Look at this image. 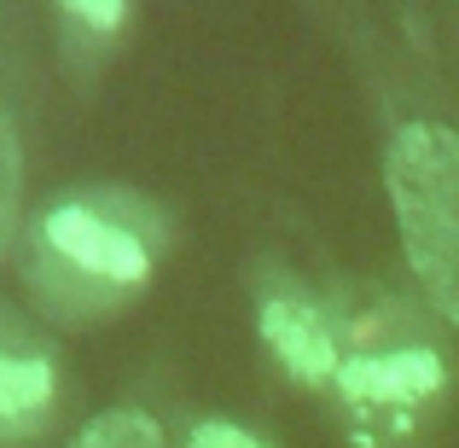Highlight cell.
Wrapping results in <instances>:
<instances>
[{"mask_svg":"<svg viewBox=\"0 0 459 448\" xmlns=\"http://www.w3.org/2000/svg\"><path fill=\"white\" fill-rule=\"evenodd\" d=\"M18 198H23V157H18L12 117H6V105H0V257H6L12 233H18Z\"/></svg>","mask_w":459,"mask_h":448,"instance_id":"52a82bcc","label":"cell"},{"mask_svg":"<svg viewBox=\"0 0 459 448\" xmlns=\"http://www.w3.org/2000/svg\"><path fill=\"white\" fill-rule=\"evenodd\" d=\"M70 18L93 23V30H117V23H123V6H117V0H105V6H70Z\"/></svg>","mask_w":459,"mask_h":448,"instance_id":"9c48e42d","label":"cell"},{"mask_svg":"<svg viewBox=\"0 0 459 448\" xmlns=\"http://www.w3.org/2000/svg\"><path fill=\"white\" fill-rule=\"evenodd\" d=\"M349 402H419L442 384V361L430 349H395V356H367L337 373Z\"/></svg>","mask_w":459,"mask_h":448,"instance_id":"277c9868","label":"cell"},{"mask_svg":"<svg viewBox=\"0 0 459 448\" xmlns=\"http://www.w3.org/2000/svg\"><path fill=\"white\" fill-rule=\"evenodd\" d=\"M70 448H163V431H157V419L140 414V408H111V414L88 419Z\"/></svg>","mask_w":459,"mask_h":448,"instance_id":"8992f818","label":"cell"},{"mask_svg":"<svg viewBox=\"0 0 459 448\" xmlns=\"http://www.w3.org/2000/svg\"><path fill=\"white\" fill-rule=\"evenodd\" d=\"M262 338H268V349L303 384H325V379L343 373V367H337V344H332V332H325V314L314 309L308 297L285 292V297L262 303Z\"/></svg>","mask_w":459,"mask_h":448,"instance_id":"3957f363","label":"cell"},{"mask_svg":"<svg viewBox=\"0 0 459 448\" xmlns=\"http://www.w3.org/2000/svg\"><path fill=\"white\" fill-rule=\"evenodd\" d=\"M47 402H53V361L23 356V349H0V443L41 426Z\"/></svg>","mask_w":459,"mask_h":448,"instance_id":"5b68a950","label":"cell"},{"mask_svg":"<svg viewBox=\"0 0 459 448\" xmlns=\"http://www.w3.org/2000/svg\"><path fill=\"white\" fill-rule=\"evenodd\" d=\"M192 448H268V443L238 431L233 419H204V426H192Z\"/></svg>","mask_w":459,"mask_h":448,"instance_id":"ba28073f","label":"cell"},{"mask_svg":"<svg viewBox=\"0 0 459 448\" xmlns=\"http://www.w3.org/2000/svg\"><path fill=\"white\" fill-rule=\"evenodd\" d=\"M128 198H76L58 204L35 222V250H30V280L47 314L82 321V314L111 309L117 297L140 292L152 274V250L140 245L134 222H123Z\"/></svg>","mask_w":459,"mask_h":448,"instance_id":"6da1fadb","label":"cell"},{"mask_svg":"<svg viewBox=\"0 0 459 448\" xmlns=\"http://www.w3.org/2000/svg\"><path fill=\"white\" fill-rule=\"evenodd\" d=\"M390 204L402 250L430 309L459 326V135L407 123L390 140Z\"/></svg>","mask_w":459,"mask_h":448,"instance_id":"7a4b0ae2","label":"cell"}]
</instances>
